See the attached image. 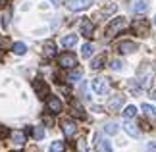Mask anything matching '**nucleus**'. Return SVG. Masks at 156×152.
Masks as SVG:
<instances>
[{
    "label": "nucleus",
    "instance_id": "obj_1",
    "mask_svg": "<svg viewBox=\"0 0 156 152\" xmlns=\"http://www.w3.org/2000/svg\"><path fill=\"white\" fill-rule=\"evenodd\" d=\"M125 27V17H116V19L110 21V25L106 27V39H112Z\"/></svg>",
    "mask_w": 156,
    "mask_h": 152
},
{
    "label": "nucleus",
    "instance_id": "obj_2",
    "mask_svg": "<svg viewBox=\"0 0 156 152\" xmlns=\"http://www.w3.org/2000/svg\"><path fill=\"white\" fill-rule=\"evenodd\" d=\"M58 64L66 69H73L77 65V58H75V54H71V52H64V54L58 56Z\"/></svg>",
    "mask_w": 156,
    "mask_h": 152
},
{
    "label": "nucleus",
    "instance_id": "obj_3",
    "mask_svg": "<svg viewBox=\"0 0 156 152\" xmlns=\"http://www.w3.org/2000/svg\"><path fill=\"white\" fill-rule=\"evenodd\" d=\"M91 87L97 94H106L108 90H110V83H108V79H104V77H97V79H93Z\"/></svg>",
    "mask_w": 156,
    "mask_h": 152
},
{
    "label": "nucleus",
    "instance_id": "obj_4",
    "mask_svg": "<svg viewBox=\"0 0 156 152\" xmlns=\"http://www.w3.org/2000/svg\"><path fill=\"white\" fill-rule=\"evenodd\" d=\"M91 4H93V0H68V2H66L68 10H71V12H81V10H87Z\"/></svg>",
    "mask_w": 156,
    "mask_h": 152
},
{
    "label": "nucleus",
    "instance_id": "obj_5",
    "mask_svg": "<svg viewBox=\"0 0 156 152\" xmlns=\"http://www.w3.org/2000/svg\"><path fill=\"white\" fill-rule=\"evenodd\" d=\"M33 89H35V93H37L39 98L48 96V85H46L43 79H35V81H33Z\"/></svg>",
    "mask_w": 156,
    "mask_h": 152
},
{
    "label": "nucleus",
    "instance_id": "obj_6",
    "mask_svg": "<svg viewBox=\"0 0 156 152\" xmlns=\"http://www.w3.org/2000/svg\"><path fill=\"white\" fill-rule=\"evenodd\" d=\"M133 31L141 37H147L148 35V21L147 19H135L133 21Z\"/></svg>",
    "mask_w": 156,
    "mask_h": 152
},
{
    "label": "nucleus",
    "instance_id": "obj_7",
    "mask_svg": "<svg viewBox=\"0 0 156 152\" xmlns=\"http://www.w3.org/2000/svg\"><path fill=\"white\" fill-rule=\"evenodd\" d=\"M118 50L122 54H131V52L137 50V42H133V41H122L118 44Z\"/></svg>",
    "mask_w": 156,
    "mask_h": 152
},
{
    "label": "nucleus",
    "instance_id": "obj_8",
    "mask_svg": "<svg viewBox=\"0 0 156 152\" xmlns=\"http://www.w3.org/2000/svg\"><path fill=\"white\" fill-rule=\"evenodd\" d=\"M46 106H48V110H50L52 114H60V112H62V102H60L58 96H48Z\"/></svg>",
    "mask_w": 156,
    "mask_h": 152
},
{
    "label": "nucleus",
    "instance_id": "obj_9",
    "mask_svg": "<svg viewBox=\"0 0 156 152\" xmlns=\"http://www.w3.org/2000/svg\"><path fill=\"white\" fill-rule=\"evenodd\" d=\"M125 102V96H122V94H116V96H112L110 100H108V108L110 110H114V112H118L119 108H122V104Z\"/></svg>",
    "mask_w": 156,
    "mask_h": 152
},
{
    "label": "nucleus",
    "instance_id": "obj_10",
    "mask_svg": "<svg viewBox=\"0 0 156 152\" xmlns=\"http://www.w3.org/2000/svg\"><path fill=\"white\" fill-rule=\"evenodd\" d=\"M93 31H94L93 21L91 19H83L81 21V35H83V37H87V39H91L93 37Z\"/></svg>",
    "mask_w": 156,
    "mask_h": 152
},
{
    "label": "nucleus",
    "instance_id": "obj_11",
    "mask_svg": "<svg viewBox=\"0 0 156 152\" xmlns=\"http://www.w3.org/2000/svg\"><path fill=\"white\" fill-rule=\"evenodd\" d=\"M62 129H64V135L68 137V139H71L75 135V131H77V127H75V123L71 119H66L64 123H62Z\"/></svg>",
    "mask_w": 156,
    "mask_h": 152
},
{
    "label": "nucleus",
    "instance_id": "obj_12",
    "mask_svg": "<svg viewBox=\"0 0 156 152\" xmlns=\"http://www.w3.org/2000/svg\"><path fill=\"white\" fill-rule=\"evenodd\" d=\"M123 129L125 131H127V135L129 137H133V139H137V137H139L141 135V131H139V127H137L135 123H133V121H125V123H123Z\"/></svg>",
    "mask_w": 156,
    "mask_h": 152
},
{
    "label": "nucleus",
    "instance_id": "obj_13",
    "mask_svg": "<svg viewBox=\"0 0 156 152\" xmlns=\"http://www.w3.org/2000/svg\"><path fill=\"white\" fill-rule=\"evenodd\" d=\"M133 12H137V14H143V12L148 10V0H133Z\"/></svg>",
    "mask_w": 156,
    "mask_h": 152
},
{
    "label": "nucleus",
    "instance_id": "obj_14",
    "mask_svg": "<svg viewBox=\"0 0 156 152\" xmlns=\"http://www.w3.org/2000/svg\"><path fill=\"white\" fill-rule=\"evenodd\" d=\"M75 44H77V35H66L62 39V46H66V48H71Z\"/></svg>",
    "mask_w": 156,
    "mask_h": 152
},
{
    "label": "nucleus",
    "instance_id": "obj_15",
    "mask_svg": "<svg viewBox=\"0 0 156 152\" xmlns=\"http://www.w3.org/2000/svg\"><path fill=\"white\" fill-rule=\"evenodd\" d=\"M44 56H54V54H56V44H54V42L52 41H48V42H44Z\"/></svg>",
    "mask_w": 156,
    "mask_h": 152
},
{
    "label": "nucleus",
    "instance_id": "obj_16",
    "mask_svg": "<svg viewBox=\"0 0 156 152\" xmlns=\"http://www.w3.org/2000/svg\"><path fill=\"white\" fill-rule=\"evenodd\" d=\"M81 77H83V69H79V68H77V69H71L69 73H68V81H71V83H73V81H79Z\"/></svg>",
    "mask_w": 156,
    "mask_h": 152
},
{
    "label": "nucleus",
    "instance_id": "obj_17",
    "mask_svg": "<svg viewBox=\"0 0 156 152\" xmlns=\"http://www.w3.org/2000/svg\"><path fill=\"white\" fill-rule=\"evenodd\" d=\"M12 141H14L16 144H23L25 143V135H23L21 131H14L12 133Z\"/></svg>",
    "mask_w": 156,
    "mask_h": 152
},
{
    "label": "nucleus",
    "instance_id": "obj_18",
    "mask_svg": "<svg viewBox=\"0 0 156 152\" xmlns=\"http://www.w3.org/2000/svg\"><path fill=\"white\" fill-rule=\"evenodd\" d=\"M104 133H108V135H116V133H118V123L108 121V123L104 125Z\"/></svg>",
    "mask_w": 156,
    "mask_h": 152
},
{
    "label": "nucleus",
    "instance_id": "obj_19",
    "mask_svg": "<svg viewBox=\"0 0 156 152\" xmlns=\"http://www.w3.org/2000/svg\"><path fill=\"white\" fill-rule=\"evenodd\" d=\"M93 50H94V46L91 44V42H85L83 44V48H81V54H83V58H89L93 54Z\"/></svg>",
    "mask_w": 156,
    "mask_h": 152
},
{
    "label": "nucleus",
    "instance_id": "obj_20",
    "mask_svg": "<svg viewBox=\"0 0 156 152\" xmlns=\"http://www.w3.org/2000/svg\"><path fill=\"white\" fill-rule=\"evenodd\" d=\"M12 48H14V52L17 54V56H23V54L27 52V46L23 44V42H16V44L12 46Z\"/></svg>",
    "mask_w": 156,
    "mask_h": 152
},
{
    "label": "nucleus",
    "instance_id": "obj_21",
    "mask_svg": "<svg viewBox=\"0 0 156 152\" xmlns=\"http://www.w3.org/2000/svg\"><path fill=\"white\" fill-rule=\"evenodd\" d=\"M135 114H137V108L135 106H127L123 110V118L125 119H131V118H135Z\"/></svg>",
    "mask_w": 156,
    "mask_h": 152
},
{
    "label": "nucleus",
    "instance_id": "obj_22",
    "mask_svg": "<svg viewBox=\"0 0 156 152\" xmlns=\"http://www.w3.org/2000/svg\"><path fill=\"white\" fill-rule=\"evenodd\" d=\"M50 152H64V143L62 141H54L50 144Z\"/></svg>",
    "mask_w": 156,
    "mask_h": 152
},
{
    "label": "nucleus",
    "instance_id": "obj_23",
    "mask_svg": "<svg viewBox=\"0 0 156 152\" xmlns=\"http://www.w3.org/2000/svg\"><path fill=\"white\" fill-rule=\"evenodd\" d=\"M102 64H104V56H98V58L93 60L91 68H93V69H100V68H102Z\"/></svg>",
    "mask_w": 156,
    "mask_h": 152
},
{
    "label": "nucleus",
    "instance_id": "obj_24",
    "mask_svg": "<svg viewBox=\"0 0 156 152\" xmlns=\"http://www.w3.org/2000/svg\"><path fill=\"white\" fill-rule=\"evenodd\" d=\"M143 112H145L147 115H152V118H154V115H156V108L151 106V104H143Z\"/></svg>",
    "mask_w": 156,
    "mask_h": 152
},
{
    "label": "nucleus",
    "instance_id": "obj_25",
    "mask_svg": "<svg viewBox=\"0 0 156 152\" xmlns=\"http://www.w3.org/2000/svg\"><path fill=\"white\" fill-rule=\"evenodd\" d=\"M71 108H73V114H75V115H79V118H83V115H85V114H83V110L79 108V102H77V100L71 102Z\"/></svg>",
    "mask_w": 156,
    "mask_h": 152
},
{
    "label": "nucleus",
    "instance_id": "obj_26",
    "mask_svg": "<svg viewBox=\"0 0 156 152\" xmlns=\"http://www.w3.org/2000/svg\"><path fill=\"white\" fill-rule=\"evenodd\" d=\"M33 137L37 139V141H41V139L44 137V129H43V127H35V129H33Z\"/></svg>",
    "mask_w": 156,
    "mask_h": 152
},
{
    "label": "nucleus",
    "instance_id": "obj_27",
    "mask_svg": "<svg viewBox=\"0 0 156 152\" xmlns=\"http://www.w3.org/2000/svg\"><path fill=\"white\" fill-rule=\"evenodd\" d=\"M110 68L114 71H119V69L123 68V62H122V60H112V65H110Z\"/></svg>",
    "mask_w": 156,
    "mask_h": 152
},
{
    "label": "nucleus",
    "instance_id": "obj_28",
    "mask_svg": "<svg viewBox=\"0 0 156 152\" xmlns=\"http://www.w3.org/2000/svg\"><path fill=\"white\" fill-rule=\"evenodd\" d=\"M10 44H12L10 39H8V37H4V35H0V48H8Z\"/></svg>",
    "mask_w": 156,
    "mask_h": 152
},
{
    "label": "nucleus",
    "instance_id": "obj_29",
    "mask_svg": "<svg viewBox=\"0 0 156 152\" xmlns=\"http://www.w3.org/2000/svg\"><path fill=\"white\" fill-rule=\"evenodd\" d=\"M114 12H116V4H110L108 8H104L102 14H104V16H110V14H114Z\"/></svg>",
    "mask_w": 156,
    "mask_h": 152
},
{
    "label": "nucleus",
    "instance_id": "obj_30",
    "mask_svg": "<svg viewBox=\"0 0 156 152\" xmlns=\"http://www.w3.org/2000/svg\"><path fill=\"white\" fill-rule=\"evenodd\" d=\"M100 143H102V150L104 152H112V147H110V143H108V141H100Z\"/></svg>",
    "mask_w": 156,
    "mask_h": 152
},
{
    "label": "nucleus",
    "instance_id": "obj_31",
    "mask_svg": "<svg viewBox=\"0 0 156 152\" xmlns=\"http://www.w3.org/2000/svg\"><path fill=\"white\" fill-rule=\"evenodd\" d=\"M147 150H148V152H156V144H154V143H151V144L147 147Z\"/></svg>",
    "mask_w": 156,
    "mask_h": 152
},
{
    "label": "nucleus",
    "instance_id": "obj_32",
    "mask_svg": "<svg viewBox=\"0 0 156 152\" xmlns=\"http://www.w3.org/2000/svg\"><path fill=\"white\" fill-rule=\"evenodd\" d=\"M44 123L46 125H52V118H50V115H44Z\"/></svg>",
    "mask_w": 156,
    "mask_h": 152
},
{
    "label": "nucleus",
    "instance_id": "obj_33",
    "mask_svg": "<svg viewBox=\"0 0 156 152\" xmlns=\"http://www.w3.org/2000/svg\"><path fill=\"white\" fill-rule=\"evenodd\" d=\"M151 96H152V98L156 100V90H151Z\"/></svg>",
    "mask_w": 156,
    "mask_h": 152
},
{
    "label": "nucleus",
    "instance_id": "obj_34",
    "mask_svg": "<svg viewBox=\"0 0 156 152\" xmlns=\"http://www.w3.org/2000/svg\"><path fill=\"white\" fill-rule=\"evenodd\" d=\"M6 2H8V0H0V8H2V6H4Z\"/></svg>",
    "mask_w": 156,
    "mask_h": 152
},
{
    "label": "nucleus",
    "instance_id": "obj_35",
    "mask_svg": "<svg viewBox=\"0 0 156 152\" xmlns=\"http://www.w3.org/2000/svg\"><path fill=\"white\" fill-rule=\"evenodd\" d=\"M52 2H54V4H58V2H60V0H52Z\"/></svg>",
    "mask_w": 156,
    "mask_h": 152
},
{
    "label": "nucleus",
    "instance_id": "obj_36",
    "mask_svg": "<svg viewBox=\"0 0 156 152\" xmlns=\"http://www.w3.org/2000/svg\"><path fill=\"white\" fill-rule=\"evenodd\" d=\"M154 25H156V16H154Z\"/></svg>",
    "mask_w": 156,
    "mask_h": 152
},
{
    "label": "nucleus",
    "instance_id": "obj_37",
    "mask_svg": "<svg viewBox=\"0 0 156 152\" xmlns=\"http://www.w3.org/2000/svg\"><path fill=\"white\" fill-rule=\"evenodd\" d=\"M0 133H2V129H0Z\"/></svg>",
    "mask_w": 156,
    "mask_h": 152
}]
</instances>
